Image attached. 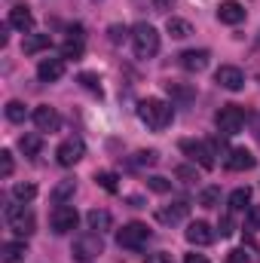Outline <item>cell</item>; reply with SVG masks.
Instances as JSON below:
<instances>
[{"label": "cell", "instance_id": "obj_33", "mask_svg": "<svg viewBox=\"0 0 260 263\" xmlns=\"http://www.w3.org/2000/svg\"><path fill=\"white\" fill-rule=\"evenodd\" d=\"M147 187H150L153 193H169V190H172V184H169L165 178H159V175H153V178H147Z\"/></svg>", "mask_w": 260, "mask_h": 263}, {"label": "cell", "instance_id": "obj_41", "mask_svg": "<svg viewBox=\"0 0 260 263\" xmlns=\"http://www.w3.org/2000/svg\"><path fill=\"white\" fill-rule=\"evenodd\" d=\"M169 92H172L175 98H181V101H187V98L193 95V92H187V89H178V86H172V83H169Z\"/></svg>", "mask_w": 260, "mask_h": 263}, {"label": "cell", "instance_id": "obj_38", "mask_svg": "<svg viewBox=\"0 0 260 263\" xmlns=\"http://www.w3.org/2000/svg\"><path fill=\"white\" fill-rule=\"evenodd\" d=\"M144 263H172V254H165V251H156V254H147Z\"/></svg>", "mask_w": 260, "mask_h": 263}, {"label": "cell", "instance_id": "obj_39", "mask_svg": "<svg viewBox=\"0 0 260 263\" xmlns=\"http://www.w3.org/2000/svg\"><path fill=\"white\" fill-rule=\"evenodd\" d=\"M110 40H114V43L126 40V28H120V25H110Z\"/></svg>", "mask_w": 260, "mask_h": 263}, {"label": "cell", "instance_id": "obj_9", "mask_svg": "<svg viewBox=\"0 0 260 263\" xmlns=\"http://www.w3.org/2000/svg\"><path fill=\"white\" fill-rule=\"evenodd\" d=\"M181 150L199 162L202 168H214V150H211V144H202V141H181Z\"/></svg>", "mask_w": 260, "mask_h": 263}, {"label": "cell", "instance_id": "obj_37", "mask_svg": "<svg viewBox=\"0 0 260 263\" xmlns=\"http://www.w3.org/2000/svg\"><path fill=\"white\" fill-rule=\"evenodd\" d=\"M217 233H220V236H233V217H230V214H224V217H220Z\"/></svg>", "mask_w": 260, "mask_h": 263}, {"label": "cell", "instance_id": "obj_27", "mask_svg": "<svg viewBox=\"0 0 260 263\" xmlns=\"http://www.w3.org/2000/svg\"><path fill=\"white\" fill-rule=\"evenodd\" d=\"M199 205L202 208H217L220 205V187H205L199 193Z\"/></svg>", "mask_w": 260, "mask_h": 263}, {"label": "cell", "instance_id": "obj_6", "mask_svg": "<svg viewBox=\"0 0 260 263\" xmlns=\"http://www.w3.org/2000/svg\"><path fill=\"white\" fill-rule=\"evenodd\" d=\"M150 242V230H147V223H126L120 233H117V245L120 248H129V251H141L144 245Z\"/></svg>", "mask_w": 260, "mask_h": 263}, {"label": "cell", "instance_id": "obj_34", "mask_svg": "<svg viewBox=\"0 0 260 263\" xmlns=\"http://www.w3.org/2000/svg\"><path fill=\"white\" fill-rule=\"evenodd\" d=\"M80 83H83L89 92H98V95H101V83H98V77H95V73H80Z\"/></svg>", "mask_w": 260, "mask_h": 263}, {"label": "cell", "instance_id": "obj_14", "mask_svg": "<svg viewBox=\"0 0 260 263\" xmlns=\"http://www.w3.org/2000/svg\"><path fill=\"white\" fill-rule=\"evenodd\" d=\"M208 49H187V52H181L178 55V62L184 70H190V73H202L205 67H208Z\"/></svg>", "mask_w": 260, "mask_h": 263}, {"label": "cell", "instance_id": "obj_19", "mask_svg": "<svg viewBox=\"0 0 260 263\" xmlns=\"http://www.w3.org/2000/svg\"><path fill=\"white\" fill-rule=\"evenodd\" d=\"M49 34H25V40H22V52L25 55H37V52H43V49H49Z\"/></svg>", "mask_w": 260, "mask_h": 263}, {"label": "cell", "instance_id": "obj_4", "mask_svg": "<svg viewBox=\"0 0 260 263\" xmlns=\"http://www.w3.org/2000/svg\"><path fill=\"white\" fill-rule=\"evenodd\" d=\"M214 126H217V132H220L224 138L239 135L242 126H245V110H242L239 104H224V107L217 110V117H214Z\"/></svg>", "mask_w": 260, "mask_h": 263}, {"label": "cell", "instance_id": "obj_40", "mask_svg": "<svg viewBox=\"0 0 260 263\" xmlns=\"http://www.w3.org/2000/svg\"><path fill=\"white\" fill-rule=\"evenodd\" d=\"M150 3H153V9H156V12H169V9L175 6V0H150Z\"/></svg>", "mask_w": 260, "mask_h": 263}, {"label": "cell", "instance_id": "obj_13", "mask_svg": "<svg viewBox=\"0 0 260 263\" xmlns=\"http://www.w3.org/2000/svg\"><path fill=\"white\" fill-rule=\"evenodd\" d=\"M254 165H257V156L251 150H245V147H236V150L227 153V168L230 172H248Z\"/></svg>", "mask_w": 260, "mask_h": 263}, {"label": "cell", "instance_id": "obj_31", "mask_svg": "<svg viewBox=\"0 0 260 263\" xmlns=\"http://www.w3.org/2000/svg\"><path fill=\"white\" fill-rule=\"evenodd\" d=\"M12 196L18 199V202H31V199L37 196V187L34 184H15L12 187Z\"/></svg>", "mask_w": 260, "mask_h": 263}, {"label": "cell", "instance_id": "obj_25", "mask_svg": "<svg viewBox=\"0 0 260 263\" xmlns=\"http://www.w3.org/2000/svg\"><path fill=\"white\" fill-rule=\"evenodd\" d=\"M62 59H83V37H70L62 43Z\"/></svg>", "mask_w": 260, "mask_h": 263}, {"label": "cell", "instance_id": "obj_43", "mask_svg": "<svg viewBox=\"0 0 260 263\" xmlns=\"http://www.w3.org/2000/svg\"><path fill=\"white\" fill-rule=\"evenodd\" d=\"M184 263H208V257H205V254H187Z\"/></svg>", "mask_w": 260, "mask_h": 263}, {"label": "cell", "instance_id": "obj_28", "mask_svg": "<svg viewBox=\"0 0 260 263\" xmlns=\"http://www.w3.org/2000/svg\"><path fill=\"white\" fill-rule=\"evenodd\" d=\"M159 156H156V150H141V153H135L129 159V165L132 168H144V165H153Z\"/></svg>", "mask_w": 260, "mask_h": 263}, {"label": "cell", "instance_id": "obj_12", "mask_svg": "<svg viewBox=\"0 0 260 263\" xmlns=\"http://www.w3.org/2000/svg\"><path fill=\"white\" fill-rule=\"evenodd\" d=\"M184 236H187V242H190V245L205 248V245H211V242H214V236H217V233H214L205 220H193V223L187 227V233H184Z\"/></svg>", "mask_w": 260, "mask_h": 263}, {"label": "cell", "instance_id": "obj_21", "mask_svg": "<svg viewBox=\"0 0 260 263\" xmlns=\"http://www.w3.org/2000/svg\"><path fill=\"white\" fill-rule=\"evenodd\" d=\"M25 254H28L25 242H6V245L0 248V260L3 263H22L25 260Z\"/></svg>", "mask_w": 260, "mask_h": 263}, {"label": "cell", "instance_id": "obj_20", "mask_svg": "<svg viewBox=\"0 0 260 263\" xmlns=\"http://www.w3.org/2000/svg\"><path fill=\"white\" fill-rule=\"evenodd\" d=\"M86 223H89L92 233H104V230H110L114 217H110V211H104V208H92V211L86 214Z\"/></svg>", "mask_w": 260, "mask_h": 263}, {"label": "cell", "instance_id": "obj_15", "mask_svg": "<svg viewBox=\"0 0 260 263\" xmlns=\"http://www.w3.org/2000/svg\"><path fill=\"white\" fill-rule=\"evenodd\" d=\"M37 77H40V83H55V80H62V77H65V59H40Z\"/></svg>", "mask_w": 260, "mask_h": 263}, {"label": "cell", "instance_id": "obj_5", "mask_svg": "<svg viewBox=\"0 0 260 263\" xmlns=\"http://www.w3.org/2000/svg\"><path fill=\"white\" fill-rule=\"evenodd\" d=\"M101 251H104V239H101V233H83V236L73 242V248H70L73 260H80V263H92Z\"/></svg>", "mask_w": 260, "mask_h": 263}, {"label": "cell", "instance_id": "obj_8", "mask_svg": "<svg viewBox=\"0 0 260 263\" xmlns=\"http://www.w3.org/2000/svg\"><path fill=\"white\" fill-rule=\"evenodd\" d=\"M83 153H86V144H83V138H67L59 144V150H55V159H59V165H77L80 159H83Z\"/></svg>", "mask_w": 260, "mask_h": 263}, {"label": "cell", "instance_id": "obj_11", "mask_svg": "<svg viewBox=\"0 0 260 263\" xmlns=\"http://www.w3.org/2000/svg\"><path fill=\"white\" fill-rule=\"evenodd\" d=\"M187 214H190V202H187V199H175L172 205H162V208L156 211V220H159V223H181Z\"/></svg>", "mask_w": 260, "mask_h": 263}, {"label": "cell", "instance_id": "obj_30", "mask_svg": "<svg viewBox=\"0 0 260 263\" xmlns=\"http://www.w3.org/2000/svg\"><path fill=\"white\" fill-rule=\"evenodd\" d=\"M117 181H120V178H117L114 172H98V175H95V184H98L101 190H107V193H117Z\"/></svg>", "mask_w": 260, "mask_h": 263}, {"label": "cell", "instance_id": "obj_44", "mask_svg": "<svg viewBox=\"0 0 260 263\" xmlns=\"http://www.w3.org/2000/svg\"><path fill=\"white\" fill-rule=\"evenodd\" d=\"M257 46H260V34H257Z\"/></svg>", "mask_w": 260, "mask_h": 263}, {"label": "cell", "instance_id": "obj_24", "mask_svg": "<svg viewBox=\"0 0 260 263\" xmlns=\"http://www.w3.org/2000/svg\"><path fill=\"white\" fill-rule=\"evenodd\" d=\"M248 202H251V190L248 187H239V190L230 193V211H245Z\"/></svg>", "mask_w": 260, "mask_h": 263}, {"label": "cell", "instance_id": "obj_17", "mask_svg": "<svg viewBox=\"0 0 260 263\" xmlns=\"http://www.w3.org/2000/svg\"><path fill=\"white\" fill-rule=\"evenodd\" d=\"M34 126L40 132H55L62 126V117L55 114V107H49V104H43V107H37L34 110Z\"/></svg>", "mask_w": 260, "mask_h": 263}, {"label": "cell", "instance_id": "obj_36", "mask_svg": "<svg viewBox=\"0 0 260 263\" xmlns=\"http://www.w3.org/2000/svg\"><path fill=\"white\" fill-rule=\"evenodd\" d=\"M227 263H251V254H248L245 248H233V251L227 254Z\"/></svg>", "mask_w": 260, "mask_h": 263}, {"label": "cell", "instance_id": "obj_10", "mask_svg": "<svg viewBox=\"0 0 260 263\" xmlns=\"http://www.w3.org/2000/svg\"><path fill=\"white\" fill-rule=\"evenodd\" d=\"M214 83H217L220 89L239 92V89L245 86V73H242L239 67H233V65H220L217 70H214Z\"/></svg>", "mask_w": 260, "mask_h": 263}, {"label": "cell", "instance_id": "obj_32", "mask_svg": "<svg viewBox=\"0 0 260 263\" xmlns=\"http://www.w3.org/2000/svg\"><path fill=\"white\" fill-rule=\"evenodd\" d=\"M245 230H260V205L245 208Z\"/></svg>", "mask_w": 260, "mask_h": 263}, {"label": "cell", "instance_id": "obj_7", "mask_svg": "<svg viewBox=\"0 0 260 263\" xmlns=\"http://www.w3.org/2000/svg\"><path fill=\"white\" fill-rule=\"evenodd\" d=\"M49 223H52V230H55L59 236H65V233H70V230H77L80 214H77L73 205H55V211L49 214Z\"/></svg>", "mask_w": 260, "mask_h": 263}, {"label": "cell", "instance_id": "obj_1", "mask_svg": "<svg viewBox=\"0 0 260 263\" xmlns=\"http://www.w3.org/2000/svg\"><path fill=\"white\" fill-rule=\"evenodd\" d=\"M138 120H141L147 129L162 132L165 126H172L175 107H172L169 101H162V98H144V101L138 104Z\"/></svg>", "mask_w": 260, "mask_h": 263}, {"label": "cell", "instance_id": "obj_42", "mask_svg": "<svg viewBox=\"0 0 260 263\" xmlns=\"http://www.w3.org/2000/svg\"><path fill=\"white\" fill-rule=\"evenodd\" d=\"M178 178H184V181H193L196 172L190 168V165H181V168H178Z\"/></svg>", "mask_w": 260, "mask_h": 263}, {"label": "cell", "instance_id": "obj_22", "mask_svg": "<svg viewBox=\"0 0 260 263\" xmlns=\"http://www.w3.org/2000/svg\"><path fill=\"white\" fill-rule=\"evenodd\" d=\"M165 31H169L172 37L184 40V37H190V34H193V25H190L187 18H175V15H169V22H165Z\"/></svg>", "mask_w": 260, "mask_h": 263}, {"label": "cell", "instance_id": "obj_35", "mask_svg": "<svg viewBox=\"0 0 260 263\" xmlns=\"http://www.w3.org/2000/svg\"><path fill=\"white\" fill-rule=\"evenodd\" d=\"M0 175H3V178L12 175V153H9V150H0Z\"/></svg>", "mask_w": 260, "mask_h": 263}, {"label": "cell", "instance_id": "obj_3", "mask_svg": "<svg viewBox=\"0 0 260 263\" xmlns=\"http://www.w3.org/2000/svg\"><path fill=\"white\" fill-rule=\"evenodd\" d=\"M3 220H6V227H9L15 236H25V239L37 230V220H34L31 208H25V205H6Z\"/></svg>", "mask_w": 260, "mask_h": 263}, {"label": "cell", "instance_id": "obj_2", "mask_svg": "<svg viewBox=\"0 0 260 263\" xmlns=\"http://www.w3.org/2000/svg\"><path fill=\"white\" fill-rule=\"evenodd\" d=\"M129 37H132V46H135V55L138 59H153L159 52V34H156L153 25H147V22L135 25Z\"/></svg>", "mask_w": 260, "mask_h": 263}, {"label": "cell", "instance_id": "obj_18", "mask_svg": "<svg viewBox=\"0 0 260 263\" xmlns=\"http://www.w3.org/2000/svg\"><path fill=\"white\" fill-rule=\"evenodd\" d=\"M6 25H9V28H15V31H22V34H31V28H34V15H31V9H28V6H12V9H9V18H6Z\"/></svg>", "mask_w": 260, "mask_h": 263}, {"label": "cell", "instance_id": "obj_26", "mask_svg": "<svg viewBox=\"0 0 260 263\" xmlns=\"http://www.w3.org/2000/svg\"><path fill=\"white\" fill-rule=\"evenodd\" d=\"M73 193H77V181H62L52 190V199H55V205H65V199H70Z\"/></svg>", "mask_w": 260, "mask_h": 263}, {"label": "cell", "instance_id": "obj_23", "mask_svg": "<svg viewBox=\"0 0 260 263\" xmlns=\"http://www.w3.org/2000/svg\"><path fill=\"white\" fill-rule=\"evenodd\" d=\"M40 147H43L40 135H22V138H18V150H22L25 156H37V153H40Z\"/></svg>", "mask_w": 260, "mask_h": 263}, {"label": "cell", "instance_id": "obj_16", "mask_svg": "<svg viewBox=\"0 0 260 263\" xmlns=\"http://www.w3.org/2000/svg\"><path fill=\"white\" fill-rule=\"evenodd\" d=\"M217 22H224V25H239V22H245V6H242L239 0H224V3L217 6Z\"/></svg>", "mask_w": 260, "mask_h": 263}, {"label": "cell", "instance_id": "obj_29", "mask_svg": "<svg viewBox=\"0 0 260 263\" xmlns=\"http://www.w3.org/2000/svg\"><path fill=\"white\" fill-rule=\"evenodd\" d=\"M25 117H28V110H25L22 101H9L6 104V120L9 123H25Z\"/></svg>", "mask_w": 260, "mask_h": 263}]
</instances>
